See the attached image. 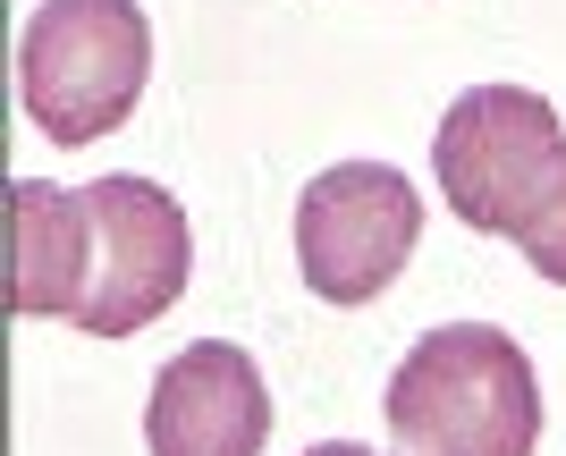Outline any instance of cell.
I'll list each match as a JSON object with an SVG mask.
<instances>
[{
  "mask_svg": "<svg viewBox=\"0 0 566 456\" xmlns=\"http://www.w3.org/2000/svg\"><path fill=\"white\" fill-rule=\"evenodd\" d=\"M76 194H85V220H94V279H85V305H76V330L85 338L153 330L187 296V271H195L187 203L161 178H136V169H102Z\"/></svg>",
  "mask_w": 566,
  "mask_h": 456,
  "instance_id": "5",
  "label": "cell"
},
{
  "mask_svg": "<svg viewBox=\"0 0 566 456\" xmlns=\"http://www.w3.org/2000/svg\"><path fill=\"white\" fill-rule=\"evenodd\" d=\"M431 169L465 229L516 245L566 187V119L533 85H465L431 127Z\"/></svg>",
  "mask_w": 566,
  "mask_h": 456,
  "instance_id": "3",
  "label": "cell"
},
{
  "mask_svg": "<svg viewBox=\"0 0 566 456\" xmlns=\"http://www.w3.org/2000/svg\"><path fill=\"white\" fill-rule=\"evenodd\" d=\"M380 423L398 456H533L542 372L499 321H440L398 356Z\"/></svg>",
  "mask_w": 566,
  "mask_h": 456,
  "instance_id": "1",
  "label": "cell"
},
{
  "mask_svg": "<svg viewBox=\"0 0 566 456\" xmlns=\"http://www.w3.org/2000/svg\"><path fill=\"white\" fill-rule=\"evenodd\" d=\"M516 254H524L533 271H542L549 288H566V187H558V203H549V212H542V220H533V229L516 237Z\"/></svg>",
  "mask_w": 566,
  "mask_h": 456,
  "instance_id": "8",
  "label": "cell"
},
{
  "mask_svg": "<svg viewBox=\"0 0 566 456\" xmlns=\"http://www.w3.org/2000/svg\"><path fill=\"white\" fill-rule=\"evenodd\" d=\"M415 237H423V194L398 161H331L296 194V279L338 312L398 288Z\"/></svg>",
  "mask_w": 566,
  "mask_h": 456,
  "instance_id": "4",
  "label": "cell"
},
{
  "mask_svg": "<svg viewBox=\"0 0 566 456\" xmlns=\"http://www.w3.org/2000/svg\"><path fill=\"white\" fill-rule=\"evenodd\" d=\"M153 85V18L136 0H34L18 34V102L51 145H102Z\"/></svg>",
  "mask_w": 566,
  "mask_h": 456,
  "instance_id": "2",
  "label": "cell"
},
{
  "mask_svg": "<svg viewBox=\"0 0 566 456\" xmlns=\"http://www.w3.org/2000/svg\"><path fill=\"white\" fill-rule=\"evenodd\" d=\"M94 279V220L85 194L51 178H9L0 194V305L18 321H76Z\"/></svg>",
  "mask_w": 566,
  "mask_h": 456,
  "instance_id": "7",
  "label": "cell"
},
{
  "mask_svg": "<svg viewBox=\"0 0 566 456\" xmlns=\"http://www.w3.org/2000/svg\"><path fill=\"white\" fill-rule=\"evenodd\" d=\"M305 456H398V448H364V439H322V448H305Z\"/></svg>",
  "mask_w": 566,
  "mask_h": 456,
  "instance_id": "9",
  "label": "cell"
},
{
  "mask_svg": "<svg viewBox=\"0 0 566 456\" xmlns=\"http://www.w3.org/2000/svg\"><path fill=\"white\" fill-rule=\"evenodd\" d=\"M271 439V381L237 338H195L153 372L144 448L153 456H262Z\"/></svg>",
  "mask_w": 566,
  "mask_h": 456,
  "instance_id": "6",
  "label": "cell"
}]
</instances>
